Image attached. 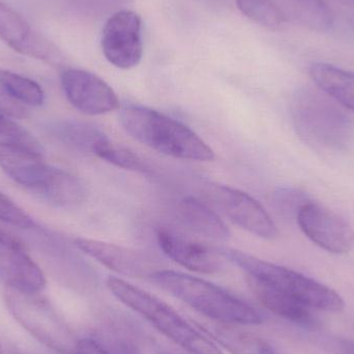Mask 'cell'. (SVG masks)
Listing matches in <instances>:
<instances>
[{
  "mask_svg": "<svg viewBox=\"0 0 354 354\" xmlns=\"http://www.w3.org/2000/svg\"><path fill=\"white\" fill-rule=\"evenodd\" d=\"M248 283L258 301L274 315L288 320L292 324H299V326H313L315 322H314L313 316L310 311L312 309L308 308L307 306L287 297V295H282V293L261 286V285Z\"/></svg>",
  "mask_w": 354,
  "mask_h": 354,
  "instance_id": "20",
  "label": "cell"
},
{
  "mask_svg": "<svg viewBox=\"0 0 354 354\" xmlns=\"http://www.w3.org/2000/svg\"><path fill=\"white\" fill-rule=\"evenodd\" d=\"M95 156L122 169L132 170L141 174H147L149 171V166L137 153L124 145L110 140L109 138L99 145Z\"/></svg>",
  "mask_w": 354,
  "mask_h": 354,
  "instance_id": "24",
  "label": "cell"
},
{
  "mask_svg": "<svg viewBox=\"0 0 354 354\" xmlns=\"http://www.w3.org/2000/svg\"><path fill=\"white\" fill-rule=\"evenodd\" d=\"M0 280L6 288L18 292L37 295L47 285L45 274L10 233L0 229Z\"/></svg>",
  "mask_w": 354,
  "mask_h": 354,
  "instance_id": "11",
  "label": "cell"
},
{
  "mask_svg": "<svg viewBox=\"0 0 354 354\" xmlns=\"http://www.w3.org/2000/svg\"><path fill=\"white\" fill-rule=\"evenodd\" d=\"M218 253L241 268L248 282L287 295L310 309L333 313L344 310L345 303L339 293L301 272L230 248H220Z\"/></svg>",
  "mask_w": 354,
  "mask_h": 354,
  "instance_id": "2",
  "label": "cell"
},
{
  "mask_svg": "<svg viewBox=\"0 0 354 354\" xmlns=\"http://www.w3.org/2000/svg\"><path fill=\"white\" fill-rule=\"evenodd\" d=\"M74 354H112L95 339H82L76 343Z\"/></svg>",
  "mask_w": 354,
  "mask_h": 354,
  "instance_id": "29",
  "label": "cell"
},
{
  "mask_svg": "<svg viewBox=\"0 0 354 354\" xmlns=\"http://www.w3.org/2000/svg\"><path fill=\"white\" fill-rule=\"evenodd\" d=\"M0 354H3V353H2L1 346H0Z\"/></svg>",
  "mask_w": 354,
  "mask_h": 354,
  "instance_id": "31",
  "label": "cell"
},
{
  "mask_svg": "<svg viewBox=\"0 0 354 354\" xmlns=\"http://www.w3.org/2000/svg\"><path fill=\"white\" fill-rule=\"evenodd\" d=\"M0 221L12 226L22 229H31L35 227V221L19 207L12 199L0 192Z\"/></svg>",
  "mask_w": 354,
  "mask_h": 354,
  "instance_id": "26",
  "label": "cell"
},
{
  "mask_svg": "<svg viewBox=\"0 0 354 354\" xmlns=\"http://www.w3.org/2000/svg\"><path fill=\"white\" fill-rule=\"evenodd\" d=\"M203 330L231 354H280L266 339L237 326L218 324Z\"/></svg>",
  "mask_w": 354,
  "mask_h": 354,
  "instance_id": "19",
  "label": "cell"
},
{
  "mask_svg": "<svg viewBox=\"0 0 354 354\" xmlns=\"http://www.w3.org/2000/svg\"><path fill=\"white\" fill-rule=\"evenodd\" d=\"M149 281L205 317L221 324L237 326H259L257 310L228 291L197 277L174 270H157Z\"/></svg>",
  "mask_w": 354,
  "mask_h": 354,
  "instance_id": "1",
  "label": "cell"
},
{
  "mask_svg": "<svg viewBox=\"0 0 354 354\" xmlns=\"http://www.w3.org/2000/svg\"><path fill=\"white\" fill-rule=\"evenodd\" d=\"M74 245L85 255L124 276L149 278V274L157 270H153L151 259L147 256L122 245L84 237L75 239Z\"/></svg>",
  "mask_w": 354,
  "mask_h": 354,
  "instance_id": "14",
  "label": "cell"
},
{
  "mask_svg": "<svg viewBox=\"0 0 354 354\" xmlns=\"http://www.w3.org/2000/svg\"><path fill=\"white\" fill-rule=\"evenodd\" d=\"M239 10L256 24L280 30L286 24V15L272 0H236Z\"/></svg>",
  "mask_w": 354,
  "mask_h": 354,
  "instance_id": "22",
  "label": "cell"
},
{
  "mask_svg": "<svg viewBox=\"0 0 354 354\" xmlns=\"http://www.w3.org/2000/svg\"><path fill=\"white\" fill-rule=\"evenodd\" d=\"M102 50L116 68L129 70L142 59V21L137 12L120 10L109 17L102 33Z\"/></svg>",
  "mask_w": 354,
  "mask_h": 354,
  "instance_id": "8",
  "label": "cell"
},
{
  "mask_svg": "<svg viewBox=\"0 0 354 354\" xmlns=\"http://www.w3.org/2000/svg\"><path fill=\"white\" fill-rule=\"evenodd\" d=\"M293 122L297 132L308 142L324 147L345 145L349 132V118L328 100L303 93L295 100Z\"/></svg>",
  "mask_w": 354,
  "mask_h": 354,
  "instance_id": "6",
  "label": "cell"
},
{
  "mask_svg": "<svg viewBox=\"0 0 354 354\" xmlns=\"http://www.w3.org/2000/svg\"><path fill=\"white\" fill-rule=\"evenodd\" d=\"M181 223L192 232L214 241H227L231 233L220 216L194 197L181 200L178 205Z\"/></svg>",
  "mask_w": 354,
  "mask_h": 354,
  "instance_id": "16",
  "label": "cell"
},
{
  "mask_svg": "<svg viewBox=\"0 0 354 354\" xmlns=\"http://www.w3.org/2000/svg\"><path fill=\"white\" fill-rule=\"evenodd\" d=\"M110 292L138 313L166 338L189 354H223L214 340L196 330L187 320L155 295L116 277H108Z\"/></svg>",
  "mask_w": 354,
  "mask_h": 354,
  "instance_id": "4",
  "label": "cell"
},
{
  "mask_svg": "<svg viewBox=\"0 0 354 354\" xmlns=\"http://www.w3.org/2000/svg\"><path fill=\"white\" fill-rule=\"evenodd\" d=\"M0 113L8 118L23 120L28 116V110L0 85Z\"/></svg>",
  "mask_w": 354,
  "mask_h": 354,
  "instance_id": "28",
  "label": "cell"
},
{
  "mask_svg": "<svg viewBox=\"0 0 354 354\" xmlns=\"http://www.w3.org/2000/svg\"><path fill=\"white\" fill-rule=\"evenodd\" d=\"M122 128L149 149L176 159L212 162L214 153L194 131L161 112L140 106L122 109Z\"/></svg>",
  "mask_w": 354,
  "mask_h": 354,
  "instance_id": "3",
  "label": "cell"
},
{
  "mask_svg": "<svg viewBox=\"0 0 354 354\" xmlns=\"http://www.w3.org/2000/svg\"><path fill=\"white\" fill-rule=\"evenodd\" d=\"M39 295L6 288L4 301L10 315L41 344L56 353L74 354L77 342L49 301Z\"/></svg>",
  "mask_w": 354,
  "mask_h": 354,
  "instance_id": "5",
  "label": "cell"
},
{
  "mask_svg": "<svg viewBox=\"0 0 354 354\" xmlns=\"http://www.w3.org/2000/svg\"><path fill=\"white\" fill-rule=\"evenodd\" d=\"M206 196L229 220L251 234L274 241L279 231L266 208L249 194L229 185H209Z\"/></svg>",
  "mask_w": 354,
  "mask_h": 354,
  "instance_id": "7",
  "label": "cell"
},
{
  "mask_svg": "<svg viewBox=\"0 0 354 354\" xmlns=\"http://www.w3.org/2000/svg\"><path fill=\"white\" fill-rule=\"evenodd\" d=\"M68 101L87 115H102L120 108V100L111 86L88 71L66 68L60 75Z\"/></svg>",
  "mask_w": 354,
  "mask_h": 354,
  "instance_id": "10",
  "label": "cell"
},
{
  "mask_svg": "<svg viewBox=\"0 0 354 354\" xmlns=\"http://www.w3.org/2000/svg\"><path fill=\"white\" fill-rule=\"evenodd\" d=\"M342 347L343 353L344 354H354V343L349 342V341H344L341 344Z\"/></svg>",
  "mask_w": 354,
  "mask_h": 354,
  "instance_id": "30",
  "label": "cell"
},
{
  "mask_svg": "<svg viewBox=\"0 0 354 354\" xmlns=\"http://www.w3.org/2000/svg\"><path fill=\"white\" fill-rule=\"evenodd\" d=\"M297 221L304 234L322 249L333 254L348 253L353 249V229L326 206L308 200L297 212Z\"/></svg>",
  "mask_w": 354,
  "mask_h": 354,
  "instance_id": "9",
  "label": "cell"
},
{
  "mask_svg": "<svg viewBox=\"0 0 354 354\" xmlns=\"http://www.w3.org/2000/svg\"><path fill=\"white\" fill-rule=\"evenodd\" d=\"M49 132L62 145L85 155L95 156L99 145L108 138L101 129L77 120H56L50 124Z\"/></svg>",
  "mask_w": 354,
  "mask_h": 354,
  "instance_id": "18",
  "label": "cell"
},
{
  "mask_svg": "<svg viewBox=\"0 0 354 354\" xmlns=\"http://www.w3.org/2000/svg\"><path fill=\"white\" fill-rule=\"evenodd\" d=\"M0 85L24 105L35 107L45 101V93L41 85L17 73L0 70Z\"/></svg>",
  "mask_w": 354,
  "mask_h": 354,
  "instance_id": "23",
  "label": "cell"
},
{
  "mask_svg": "<svg viewBox=\"0 0 354 354\" xmlns=\"http://www.w3.org/2000/svg\"><path fill=\"white\" fill-rule=\"evenodd\" d=\"M134 0H68L76 10L91 15H104L118 12L120 8L129 6Z\"/></svg>",
  "mask_w": 354,
  "mask_h": 354,
  "instance_id": "27",
  "label": "cell"
},
{
  "mask_svg": "<svg viewBox=\"0 0 354 354\" xmlns=\"http://www.w3.org/2000/svg\"><path fill=\"white\" fill-rule=\"evenodd\" d=\"M160 249L170 259L192 272L212 274L220 272L222 262L205 245L169 228L157 232Z\"/></svg>",
  "mask_w": 354,
  "mask_h": 354,
  "instance_id": "15",
  "label": "cell"
},
{
  "mask_svg": "<svg viewBox=\"0 0 354 354\" xmlns=\"http://www.w3.org/2000/svg\"><path fill=\"white\" fill-rule=\"evenodd\" d=\"M0 37L15 51L22 55L59 64L57 48L45 37L33 30L26 19L12 6L0 0Z\"/></svg>",
  "mask_w": 354,
  "mask_h": 354,
  "instance_id": "12",
  "label": "cell"
},
{
  "mask_svg": "<svg viewBox=\"0 0 354 354\" xmlns=\"http://www.w3.org/2000/svg\"><path fill=\"white\" fill-rule=\"evenodd\" d=\"M0 167L15 183L41 197L55 174L41 153L18 145H0Z\"/></svg>",
  "mask_w": 354,
  "mask_h": 354,
  "instance_id": "13",
  "label": "cell"
},
{
  "mask_svg": "<svg viewBox=\"0 0 354 354\" xmlns=\"http://www.w3.org/2000/svg\"><path fill=\"white\" fill-rule=\"evenodd\" d=\"M313 82L339 104L354 112V72L326 62H314L309 68Z\"/></svg>",
  "mask_w": 354,
  "mask_h": 354,
  "instance_id": "17",
  "label": "cell"
},
{
  "mask_svg": "<svg viewBox=\"0 0 354 354\" xmlns=\"http://www.w3.org/2000/svg\"><path fill=\"white\" fill-rule=\"evenodd\" d=\"M18 145L41 153V147L37 139L17 122L0 113V145Z\"/></svg>",
  "mask_w": 354,
  "mask_h": 354,
  "instance_id": "25",
  "label": "cell"
},
{
  "mask_svg": "<svg viewBox=\"0 0 354 354\" xmlns=\"http://www.w3.org/2000/svg\"><path fill=\"white\" fill-rule=\"evenodd\" d=\"M41 197L56 207L73 208L84 201L86 189L80 178L66 170L56 168L51 183Z\"/></svg>",
  "mask_w": 354,
  "mask_h": 354,
  "instance_id": "21",
  "label": "cell"
}]
</instances>
